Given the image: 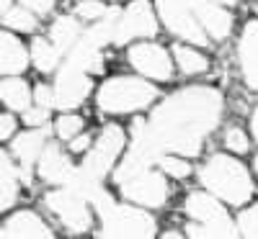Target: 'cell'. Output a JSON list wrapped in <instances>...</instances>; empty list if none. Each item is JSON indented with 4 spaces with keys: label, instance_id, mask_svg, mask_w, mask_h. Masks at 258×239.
I'll use <instances>...</instances> for the list:
<instances>
[{
    "label": "cell",
    "instance_id": "cb8c5ba5",
    "mask_svg": "<svg viewBox=\"0 0 258 239\" xmlns=\"http://www.w3.org/2000/svg\"><path fill=\"white\" fill-rule=\"evenodd\" d=\"M188 236H235V224L222 216V219H214V221H199V224H191L186 226Z\"/></svg>",
    "mask_w": 258,
    "mask_h": 239
},
{
    "label": "cell",
    "instance_id": "8d00e7d4",
    "mask_svg": "<svg viewBox=\"0 0 258 239\" xmlns=\"http://www.w3.org/2000/svg\"><path fill=\"white\" fill-rule=\"evenodd\" d=\"M191 3H217V6H232L235 0H191Z\"/></svg>",
    "mask_w": 258,
    "mask_h": 239
},
{
    "label": "cell",
    "instance_id": "f546056e",
    "mask_svg": "<svg viewBox=\"0 0 258 239\" xmlns=\"http://www.w3.org/2000/svg\"><path fill=\"white\" fill-rule=\"evenodd\" d=\"M106 13V6L98 3V0H83V3H78V16L85 18V21H96V18H103Z\"/></svg>",
    "mask_w": 258,
    "mask_h": 239
},
{
    "label": "cell",
    "instance_id": "603a6c76",
    "mask_svg": "<svg viewBox=\"0 0 258 239\" xmlns=\"http://www.w3.org/2000/svg\"><path fill=\"white\" fill-rule=\"evenodd\" d=\"M31 59H34L39 72H52L59 64V49L44 39H36L31 44Z\"/></svg>",
    "mask_w": 258,
    "mask_h": 239
},
{
    "label": "cell",
    "instance_id": "f1b7e54d",
    "mask_svg": "<svg viewBox=\"0 0 258 239\" xmlns=\"http://www.w3.org/2000/svg\"><path fill=\"white\" fill-rule=\"evenodd\" d=\"M238 226H240V234H245V236H258V203H255L253 208H248V211L240 213Z\"/></svg>",
    "mask_w": 258,
    "mask_h": 239
},
{
    "label": "cell",
    "instance_id": "5b68a950",
    "mask_svg": "<svg viewBox=\"0 0 258 239\" xmlns=\"http://www.w3.org/2000/svg\"><path fill=\"white\" fill-rule=\"evenodd\" d=\"M160 157H163V147H160V142L155 139L150 124L135 121V126H132V149L126 152L124 162H121L119 170L114 172V180H116L119 185L126 183V180H132L135 175L150 170V165H155Z\"/></svg>",
    "mask_w": 258,
    "mask_h": 239
},
{
    "label": "cell",
    "instance_id": "52a82bcc",
    "mask_svg": "<svg viewBox=\"0 0 258 239\" xmlns=\"http://www.w3.org/2000/svg\"><path fill=\"white\" fill-rule=\"evenodd\" d=\"M47 208L62 221V226H68L73 234H83L91 229V213H88V201L78 195L73 188L68 190H52L47 195Z\"/></svg>",
    "mask_w": 258,
    "mask_h": 239
},
{
    "label": "cell",
    "instance_id": "4316f807",
    "mask_svg": "<svg viewBox=\"0 0 258 239\" xmlns=\"http://www.w3.org/2000/svg\"><path fill=\"white\" fill-rule=\"evenodd\" d=\"M158 165L165 170V175H170V178H188V175H191L188 162L181 160V157H173V155H163V157L158 160Z\"/></svg>",
    "mask_w": 258,
    "mask_h": 239
},
{
    "label": "cell",
    "instance_id": "7a4b0ae2",
    "mask_svg": "<svg viewBox=\"0 0 258 239\" xmlns=\"http://www.w3.org/2000/svg\"><path fill=\"white\" fill-rule=\"evenodd\" d=\"M199 180L207 190H212L214 195H220L222 201L232 203V206H243L250 193H253V183L248 170L227 155H214L199 172Z\"/></svg>",
    "mask_w": 258,
    "mask_h": 239
},
{
    "label": "cell",
    "instance_id": "2e32d148",
    "mask_svg": "<svg viewBox=\"0 0 258 239\" xmlns=\"http://www.w3.org/2000/svg\"><path fill=\"white\" fill-rule=\"evenodd\" d=\"M191 6L197 11L204 31L212 39H225L232 31V16L225 8H220L217 3H191Z\"/></svg>",
    "mask_w": 258,
    "mask_h": 239
},
{
    "label": "cell",
    "instance_id": "ffe728a7",
    "mask_svg": "<svg viewBox=\"0 0 258 239\" xmlns=\"http://www.w3.org/2000/svg\"><path fill=\"white\" fill-rule=\"evenodd\" d=\"M80 24L78 18L73 16H59L52 26V44L59 49V52H70L78 41H80Z\"/></svg>",
    "mask_w": 258,
    "mask_h": 239
},
{
    "label": "cell",
    "instance_id": "4dcf8cb0",
    "mask_svg": "<svg viewBox=\"0 0 258 239\" xmlns=\"http://www.w3.org/2000/svg\"><path fill=\"white\" fill-rule=\"evenodd\" d=\"M225 147L232 149V152H245V149H248V137H245L243 129H238V126L227 129V134H225Z\"/></svg>",
    "mask_w": 258,
    "mask_h": 239
},
{
    "label": "cell",
    "instance_id": "4fadbf2b",
    "mask_svg": "<svg viewBox=\"0 0 258 239\" xmlns=\"http://www.w3.org/2000/svg\"><path fill=\"white\" fill-rule=\"evenodd\" d=\"M73 172H75L73 162L62 155V149L57 144L44 147V152H41V157H39V175L41 178L47 183H54V185H68Z\"/></svg>",
    "mask_w": 258,
    "mask_h": 239
},
{
    "label": "cell",
    "instance_id": "74e56055",
    "mask_svg": "<svg viewBox=\"0 0 258 239\" xmlns=\"http://www.w3.org/2000/svg\"><path fill=\"white\" fill-rule=\"evenodd\" d=\"M250 126H253V137L258 139V108H255V113H253V121H250Z\"/></svg>",
    "mask_w": 258,
    "mask_h": 239
},
{
    "label": "cell",
    "instance_id": "ba28073f",
    "mask_svg": "<svg viewBox=\"0 0 258 239\" xmlns=\"http://www.w3.org/2000/svg\"><path fill=\"white\" fill-rule=\"evenodd\" d=\"M121 149H124V132H121L116 124L106 126L103 132H101V137L96 139V147L88 152V157H85L83 167L88 170L91 175L103 178L106 172L114 167V162H116Z\"/></svg>",
    "mask_w": 258,
    "mask_h": 239
},
{
    "label": "cell",
    "instance_id": "5bb4252c",
    "mask_svg": "<svg viewBox=\"0 0 258 239\" xmlns=\"http://www.w3.org/2000/svg\"><path fill=\"white\" fill-rule=\"evenodd\" d=\"M238 54H240V70H243L248 88L258 90V21L245 26V31L240 36Z\"/></svg>",
    "mask_w": 258,
    "mask_h": 239
},
{
    "label": "cell",
    "instance_id": "d590c367",
    "mask_svg": "<svg viewBox=\"0 0 258 239\" xmlns=\"http://www.w3.org/2000/svg\"><path fill=\"white\" fill-rule=\"evenodd\" d=\"M88 144H91V139L83 134V137H75V139L70 142V149L75 152V155H80V152H88Z\"/></svg>",
    "mask_w": 258,
    "mask_h": 239
},
{
    "label": "cell",
    "instance_id": "8992f818",
    "mask_svg": "<svg viewBox=\"0 0 258 239\" xmlns=\"http://www.w3.org/2000/svg\"><path fill=\"white\" fill-rule=\"evenodd\" d=\"M158 13L163 18V24L173 31L176 36L191 41V44H207V31L202 26V21L194 11L191 0H155Z\"/></svg>",
    "mask_w": 258,
    "mask_h": 239
},
{
    "label": "cell",
    "instance_id": "7402d4cb",
    "mask_svg": "<svg viewBox=\"0 0 258 239\" xmlns=\"http://www.w3.org/2000/svg\"><path fill=\"white\" fill-rule=\"evenodd\" d=\"M18 193V170L8 155H0V208H11Z\"/></svg>",
    "mask_w": 258,
    "mask_h": 239
},
{
    "label": "cell",
    "instance_id": "277c9868",
    "mask_svg": "<svg viewBox=\"0 0 258 239\" xmlns=\"http://www.w3.org/2000/svg\"><path fill=\"white\" fill-rule=\"evenodd\" d=\"M158 90L140 77H114L98 90V108L103 113L140 111L155 100Z\"/></svg>",
    "mask_w": 258,
    "mask_h": 239
},
{
    "label": "cell",
    "instance_id": "44dd1931",
    "mask_svg": "<svg viewBox=\"0 0 258 239\" xmlns=\"http://www.w3.org/2000/svg\"><path fill=\"white\" fill-rule=\"evenodd\" d=\"M0 98L8 108L13 111H29V103H31V93H29V85L21 80V77H8L0 85Z\"/></svg>",
    "mask_w": 258,
    "mask_h": 239
},
{
    "label": "cell",
    "instance_id": "30bf717a",
    "mask_svg": "<svg viewBox=\"0 0 258 239\" xmlns=\"http://www.w3.org/2000/svg\"><path fill=\"white\" fill-rule=\"evenodd\" d=\"M91 77L85 75V70H80L78 64L64 62L62 70L57 72V82H54V95H57V105L59 108H75L80 105L91 93Z\"/></svg>",
    "mask_w": 258,
    "mask_h": 239
},
{
    "label": "cell",
    "instance_id": "8fae6325",
    "mask_svg": "<svg viewBox=\"0 0 258 239\" xmlns=\"http://www.w3.org/2000/svg\"><path fill=\"white\" fill-rule=\"evenodd\" d=\"M121 193L124 198L135 201L140 206H147V208H155V206H163L168 201V183L163 175L158 172H140L132 180L121 183Z\"/></svg>",
    "mask_w": 258,
    "mask_h": 239
},
{
    "label": "cell",
    "instance_id": "9a60e30c",
    "mask_svg": "<svg viewBox=\"0 0 258 239\" xmlns=\"http://www.w3.org/2000/svg\"><path fill=\"white\" fill-rule=\"evenodd\" d=\"M0 236H6V239H13V236H52L49 226L39 219L36 213L31 211H18L13 213L11 219L3 224V229H0Z\"/></svg>",
    "mask_w": 258,
    "mask_h": 239
},
{
    "label": "cell",
    "instance_id": "e575fe53",
    "mask_svg": "<svg viewBox=\"0 0 258 239\" xmlns=\"http://www.w3.org/2000/svg\"><path fill=\"white\" fill-rule=\"evenodd\" d=\"M13 129H16V121H13V116H3V118H0V137H3V139H8L11 134H13Z\"/></svg>",
    "mask_w": 258,
    "mask_h": 239
},
{
    "label": "cell",
    "instance_id": "3957f363",
    "mask_svg": "<svg viewBox=\"0 0 258 239\" xmlns=\"http://www.w3.org/2000/svg\"><path fill=\"white\" fill-rule=\"evenodd\" d=\"M91 203L101 216V236H153L155 234L153 216L132 206H119L106 190H101Z\"/></svg>",
    "mask_w": 258,
    "mask_h": 239
},
{
    "label": "cell",
    "instance_id": "7c38bea8",
    "mask_svg": "<svg viewBox=\"0 0 258 239\" xmlns=\"http://www.w3.org/2000/svg\"><path fill=\"white\" fill-rule=\"evenodd\" d=\"M129 62L132 67L153 80H168L173 67H170V57L165 54V49H160L158 44H137L129 49Z\"/></svg>",
    "mask_w": 258,
    "mask_h": 239
},
{
    "label": "cell",
    "instance_id": "484cf974",
    "mask_svg": "<svg viewBox=\"0 0 258 239\" xmlns=\"http://www.w3.org/2000/svg\"><path fill=\"white\" fill-rule=\"evenodd\" d=\"M3 24L8 29H16V31H34L36 18L31 16L29 8H11L8 13H3Z\"/></svg>",
    "mask_w": 258,
    "mask_h": 239
},
{
    "label": "cell",
    "instance_id": "836d02e7",
    "mask_svg": "<svg viewBox=\"0 0 258 239\" xmlns=\"http://www.w3.org/2000/svg\"><path fill=\"white\" fill-rule=\"evenodd\" d=\"M29 11H34V13H39V16H47L49 11H52V6H54V0H21Z\"/></svg>",
    "mask_w": 258,
    "mask_h": 239
},
{
    "label": "cell",
    "instance_id": "f35d334b",
    "mask_svg": "<svg viewBox=\"0 0 258 239\" xmlns=\"http://www.w3.org/2000/svg\"><path fill=\"white\" fill-rule=\"evenodd\" d=\"M0 11L8 13V11H11V0H0Z\"/></svg>",
    "mask_w": 258,
    "mask_h": 239
},
{
    "label": "cell",
    "instance_id": "6da1fadb",
    "mask_svg": "<svg viewBox=\"0 0 258 239\" xmlns=\"http://www.w3.org/2000/svg\"><path fill=\"white\" fill-rule=\"evenodd\" d=\"M222 116V95L204 85L178 90L150 116V129L163 149H173L176 155L197 157L202 139L212 134Z\"/></svg>",
    "mask_w": 258,
    "mask_h": 239
},
{
    "label": "cell",
    "instance_id": "9c48e42d",
    "mask_svg": "<svg viewBox=\"0 0 258 239\" xmlns=\"http://www.w3.org/2000/svg\"><path fill=\"white\" fill-rule=\"evenodd\" d=\"M155 34H158V21L150 3L147 0H135L126 8V13L119 16L114 44H126V41H132L137 36H155Z\"/></svg>",
    "mask_w": 258,
    "mask_h": 239
},
{
    "label": "cell",
    "instance_id": "d6986e66",
    "mask_svg": "<svg viewBox=\"0 0 258 239\" xmlns=\"http://www.w3.org/2000/svg\"><path fill=\"white\" fill-rule=\"evenodd\" d=\"M186 213L191 216V219H197V221H214V219H222V216H227V213L222 211V206L214 201L212 195H207V193H194V195H188Z\"/></svg>",
    "mask_w": 258,
    "mask_h": 239
},
{
    "label": "cell",
    "instance_id": "d6a6232c",
    "mask_svg": "<svg viewBox=\"0 0 258 239\" xmlns=\"http://www.w3.org/2000/svg\"><path fill=\"white\" fill-rule=\"evenodd\" d=\"M34 98H36V103H39V105H44V108L57 105V95H54V90L49 88V85H36Z\"/></svg>",
    "mask_w": 258,
    "mask_h": 239
},
{
    "label": "cell",
    "instance_id": "d4e9b609",
    "mask_svg": "<svg viewBox=\"0 0 258 239\" xmlns=\"http://www.w3.org/2000/svg\"><path fill=\"white\" fill-rule=\"evenodd\" d=\"M173 54H176V62H178L181 72H186V75H199L209 67L207 57L199 54L197 49H191V47H176Z\"/></svg>",
    "mask_w": 258,
    "mask_h": 239
},
{
    "label": "cell",
    "instance_id": "1f68e13d",
    "mask_svg": "<svg viewBox=\"0 0 258 239\" xmlns=\"http://www.w3.org/2000/svg\"><path fill=\"white\" fill-rule=\"evenodd\" d=\"M47 118H49V108H44V105H39V108H29V111L24 113V121L29 124V126H44L47 124Z\"/></svg>",
    "mask_w": 258,
    "mask_h": 239
},
{
    "label": "cell",
    "instance_id": "e0dca14e",
    "mask_svg": "<svg viewBox=\"0 0 258 239\" xmlns=\"http://www.w3.org/2000/svg\"><path fill=\"white\" fill-rule=\"evenodd\" d=\"M29 64V54L13 34H0V70L6 75H21Z\"/></svg>",
    "mask_w": 258,
    "mask_h": 239
},
{
    "label": "cell",
    "instance_id": "ac0fdd59",
    "mask_svg": "<svg viewBox=\"0 0 258 239\" xmlns=\"http://www.w3.org/2000/svg\"><path fill=\"white\" fill-rule=\"evenodd\" d=\"M44 142H47V132L39 126L36 132H26V134L16 137L13 144H11V152H13V157L21 165L29 167V165H34L41 157V152H44Z\"/></svg>",
    "mask_w": 258,
    "mask_h": 239
},
{
    "label": "cell",
    "instance_id": "ab89813d",
    "mask_svg": "<svg viewBox=\"0 0 258 239\" xmlns=\"http://www.w3.org/2000/svg\"><path fill=\"white\" fill-rule=\"evenodd\" d=\"M255 172H258V157H255Z\"/></svg>",
    "mask_w": 258,
    "mask_h": 239
},
{
    "label": "cell",
    "instance_id": "83f0119b",
    "mask_svg": "<svg viewBox=\"0 0 258 239\" xmlns=\"http://www.w3.org/2000/svg\"><path fill=\"white\" fill-rule=\"evenodd\" d=\"M54 129H57V137H62V139H73L78 132H83V118L75 116V113L59 116V121H57Z\"/></svg>",
    "mask_w": 258,
    "mask_h": 239
}]
</instances>
